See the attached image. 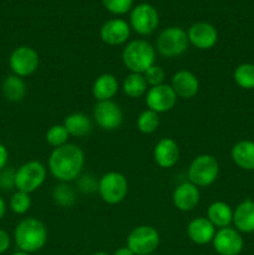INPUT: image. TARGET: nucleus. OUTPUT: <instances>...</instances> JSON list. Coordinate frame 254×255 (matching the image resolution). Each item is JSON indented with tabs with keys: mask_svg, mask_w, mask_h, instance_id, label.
<instances>
[{
	"mask_svg": "<svg viewBox=\"0 0 254 255\" xmlns=\"http://www.w3.org/2000/svg\"><path fill=\"white\" fill-rule=\"evenodd\" d=\"M84 166V151L74 143L57 147L50 153L49 171L51 176L61 183H69L79 178Z\"/></svg>",
	"mask_w": 254,
	"mask_h": 255,
	"instance_id": "f257e3e1",
	"label": "nucleus"
},
{
	"mask_svg": "<svg viewBox=\"0 0 254 255\" xmlns=\"http://www.w3.org/2000/svg\"><path fill=\"white\" fill-rule=\"evenodd\" d=\"M14 241L19 251L35 253L44 248L47 242V228L40 219L25 218L17 223L14 231Z\"/></svg>",
	"mask_w": 254,
	"mask_h": 255,
	"instance_id": "f03ea898",
	"label": "nucleus"
},
{
	"mask_svg": "<svg viewBox=\"0 0 254 255\" xmlns=\"http://www.w3.org/2000/svg\"><path fill=\"white\" fill-rule=\"evenodd\" d=\"M156 47L146 40H132L122 51V62L129 72L143 74L147 69L154 65Z\"/></svg>",
	"mask_w": 254,
	"mask_h": 255,
	"instance_id": "7ed1b4c3",
	"label": "nucleus"
},
{
	"mask_svg": "<svg viewBox=\"0 0 254 255\" xmlns=\"http://www.w3.org/2000/svg\"><path fill=\"white\" fill-rule=\"evenodd\" d=\"M189 46L188 35L182 27L171 26L162 30L156 40V50L161 56L173 59L183 55Z\"/></svg>",
	"mask_w": 254,
	"mask_h": 255,
	"instance_id": "20e7f679",
	"label": "nucleus"
},
{
	"mask_svg": "<svg viewBox=\"0 0 254 255\" xmlns=\"http://www.w3.org/2000/svg\"><path fill=\"white\" fill-rule=\"evenodd\" d=\"M219 174V163L212 154H199L194 157L188 168V179L194 186L209 187L217 181Z\"/></svg>",
	"mask_w": 254,
	"mask_h": 255,
	"instance_id": "39448f33",
	"label": "nucleus"
},
{
	"mask_svg": "<svg viewBox=\"0 0 254 255\" xmlns=\"http://www.w3.org/2000/svg\"><path fill=\"white\" fill-rule=\"evenodd\" d=\"M99 192L102 201L107 204H119L128 193V182L120 172H107L99 179Z\"/></svg>",
	"mask_w": 254,
	"mask_h": 255,
	"instance_id": "423d86ee",
	"label": "nucleus"
},
{
	"mask_svg": "<svg viewBox=\"0 0 254 255\" xmlns=\"http://www.w3.org/2000/svg\"><path fill=\"white\" fill-rule=\"evenodd\" d=\"M46 179V167L39 161H29L20 166L15 172L16 191L32 193L44 184Z\"/></svg>",
	"mask_w": 254,
	"mask_h": 255,
	"instance_id": "0eeeda50",
	"label": "nucleus"
},
{
	"mask_svg": "<svg viewBox=\"0 0 254 255\" xmlns=\"http://www.w3.org/2000/svg\"><path fill=\"white\" fill-rule=\"evenodd\" d=\"M159 233L154 227L138 226L129 232L127 237V247L136 255L153 254L159 246Z\"/></svg>",
	"mask_w": 254,
	"mask_h": 255,
	"instance_id": "6e6552de",
	"label": "nucleus"
},
{
	"mask_svg": "<svg viewBox=\"0 0 254 255\" xmlns=\"http://www.w3.org/2000/svg\"><path fill=\"white\" fill-rule=\"evenodd\" d=\"M159 24L158 11L154 6L147 2H141L132 9L129 15V25L134 32L146 36L151 35Z\"/></svg>",
	"mask_w": 254,
	"mask_h": 255,
	"instance_id": "1a4fd4ad",
	"label": "nucleus"
},
{
	"mask_svg": "<svg viewBox=\"0 0 254 255\" xmlns=\"http://www.w3.org/2000/svg\"><path fill=\"white\" fill-rule=\"evenodd\" d=\"M39 54L30 46H19L9 57V66L12 74L19 77H26L34 74L39 67Z\"/></svg>",
	"mask_w": 254,
	"mask_h": 255,
	"instance_id": "9d476101",
	"label": "nucleus"
},
{
	"mask_svg": "<svg viewBox=\"0 0 254 255\" xmlns=\"http://www.w3.org/2000/svg\"><path fill=\"white\" fill-rule=\"evenodd\" d=\"M94 119L100 128L105 131H115L122 126L124 111L116 102L99 101L94 107Z\"/></svg>",
	"mask_w": 254,
	"mask_h": 255,
	"instance_id": "9b49d317",
	"label": "nucleus"
},
{
	"mask_svg": "<svg viewBox=\"0 0 254 255\" xmlns=\"http://www.w3.org/2000/svg\"><path fill=\"white\" fill-rule=\"evenodd\" d=\"M177 102V95L174 94L171 85L162 84L153 86L146 92V105L148 110L156 114L171 111Z\"/></svg>",
	"mask_w": 254,
	"mask_h": 255,
	"instance_id": "f8f14e48",
	"label": "nucleus"
},
{
	"mask_svg": "<svg viewBox=\"0 0 254 255\" xmlns=\"http://www.w3.org/2000/svg\"><path fill=\"white\" fill-rule=\"evenodd\" d=\"M212 244L219 255H238L243 249L244 242L236 228L227 227L217 231Z\"/></svg>",
	"mask_w": 254,
	"mask_h": 255,
	"instance_id": "ddd939ff",
	"label": "nucleus"
},
{
	"mask_svg": "<svg viewBox=\"0 0 254 255\" xmlns=\"http://www.w3.org/2000/svg\"><path fill=\"white\" fill-rule=\"evenodd\" d=\"M189 44L199 50H209L218 41V31L212 24L207 21H198L189 27Z\"/></svg>",
	"mask_w": 254,
	"mask_h": 255,
	"instance_id": "4468645a",
	"label": "nucleus"
},
{
	"mask_svg": "<svg viewBox=\"0 0 254 255\" xmlns=\"http://www.w3.org/2000/svg\"><path fill=\"white\" fill-rule=\"evenodd\" d=\"M201 201V192L191 182H183L174 188L172 194L173 206L181 212H191L198 206Z\"/></svg>",
	"mask_w": 254,
	"mask_h": 255,
	"instance_id": "2eb2a0df",
	"label": "nucleus"
},
{
	"mask_svg": "<svg viewBox=\"0 0 254 255\" xmlns=\"http://www.w3.org/2000/svg\"><path fill=\"white\" fill-rule=\"evenodd\" d=\"M129 34H131V26L122 19L109 20L102 25L100 30L102 41L111 46H117L127 42Z\"/></svg>",
	"mask_w": 254,
	"mask_h": 255,
	"instance_id": "dca6fc26",
	"label": "nucleus"
},
{
	"mask_svg": "<svg viewBox=\"0 0 254 255\" xmlns=\"http://www.w3.org/2000/svg\"><path fill=\"white\" fill-rule=\"evenodd\" d=\"M171 87L173 89L177 97L188 100L198 94L199 80L189 70H179L172 77Z\"/></svg>",
	"mask_w": 254,
	"mask_h": 255,
	"instance_id": "f3484780",
	"label": "nucleus"
},
{
	"mask_svg": "<svg viewBox=\"0 0 254 255\" xmlns=\"http://www.w3.org/2000/svg\"><path fill=\"white\" fill-rule=\"evenodd\" d=\"M154 162L161 168H172L179 159V147L171 137L159 139L153 149Z\"/></svg>",
	"mask_w": 254,
	"mask_h": 255,
	"instance_id": "a211bd4d",
	"label": "nucleus"
},
{
	"mask_svg": "<svg viewBox=\"0 0 254 255\" xmlns=\"http://www.w3.org/2000/svg\"><path fill=\"white\" fill-rule=\"evenodd\" d=\"M216 233V227L207 219V217H198V218L192 219L187 227L188 238L198 246L212 243Z\"/></svg>",
	"mask_w": 254,
	"mask_h": 255,
	"instance_id": "6ab92c4d",
	"label": "nucleus"
},
{
	"mask_svg": "<svg viewBox=\"0 0 254 255\" xmlns=\"http://www.w3.org/2000/svg\"><path fill=\"white\" fill-rule=\"evenodd\" d=\"M233 224L239 233H254V201L244 199L233 211Z\"/></svg>",
	"mask_w": 254,
	"mask_h": 255,
	"instance_id": "aec40b11",
	"label": "nucleus"
},
{
	"mask_svg": "<svg viewBox=\"0 0 254 255\" xmlns=\"http://www.w3.org/2000/svg\"><path fill=\"white\" fill-rule=\"evenodd\" d=\"M236 166L244 171H254V141L242 139L237 142L231 151Z\"/></svg>",
	"mask_w": 254,
	"mask_h": 255,
	"instance_id": "412c9836",
	"label": "nucleus"
},
{
	"mask_svg": "<svg viewBox=\"0 0 254 255\" xmlns=\"http://www.w3.org/2000/svg\"><path fill=\"white\" fill-rule=\"evenodd\" d=\"M119 80L112 74H102L92 85V95L99 101H109L119 92Z\"/></svg>",
	"mask_w": 254,
	"mask_h": 255,
	"instance_id": "4be33fe9",
	"label": "nucleus"
},
{
	"mask_svg": "<svg viewBox=\"0 0 254 255\" xmlns=\"http://www.w3.org/2000/svg\"><path fill=\"white\" fill-rule=\"evenodd\" d=\"M207 219L216 228H227L233 223V211L226 202L216 201L207 209Z\"/></svg>",
	"mask_w": 254,
	"mask_h": 255,
	"instance_id": "5701e85b",
	"label": "nucleus"
},
{
	"mask_svg": "<svg viewBox=\"0 0 254 255\" xmlns=\"http://www.w3.org/2000/svg\"><path fill=\"white\" fill-rule=\"evenodd\" d=\"M62 125L72 137H85L92 131L91 120L82 112H74V114L67 115Z\"/></svg>",
	"mask_w": 254,
	"mask_h": 255,
	"instance_id": "b1692460",
	"label": "nucleus"
},
{
	"mask_svg": "<svg viewBox=\"0 0 254 255\" xmlns=\"http://www.w3.org/2000/svg\"><path fill=\"white\" fill-rule=\"evenodd\" d=\"M1 91L5 99L10 102H20L26 95V84L22 77L10 75L2 81Z\"/></svg>",
	"mask_w": 254,
	"mask_h": 255,
	"instance_id": "393cba45",
	"label": "nucleus"
},
{
	"mask_svg": "<svg viewBox=\"0 0 254 255\" xmlns=\"http://www.w3.org/2000/svg\"><path fill=\"white\" fill-rule=\"evenodd\" d=\"M147 86L148 85H147L143 75L129 72L122 82V91L126 96L131 97V99H138V97L146 95Z\"/></svg>",
	"mask_w": 254,
	"mask_h": 255,
	"instance_id": "a878e982",
	"label": "nucleus"
},
{
	"mask_svg": "<svg viewBox=\"0 0 254 255\" xmlns=\"http://www.w3.org/2000/svg\"><path fill=\"white\" fill-rule=\"evenodd\" d=\"M233 79L239 87L246 90L254 89V64H241L233 72Z\"/></svg>",
	"mask_w": 254,
	"mask_h": 255,
	"instance_id": "bb28decb",
	"label": "nucleus"
},
{
	"mask_svg": "<svg viewBox=\"0 0 254 255\" xmlns=\"http://www.w3.org/2000/svg\"><path fill=\"white\" fill-rule=\"evenodd\" d=\"M52 199L57 206L69 208L76 202V192L67 183H61L52 189Z\"/></svg>",
	"mask_w": 254,
	"mask_h": 255,
	"instance_id": "cd10ccee",
	"label": "nucleus"
},
{
	"mask_svg": "<svg viewBox=\"0 0 254 255\" xmlns=\"http://www.w3.org/2000/svg\"><path fill=\"white\" fill-rule=\"evenodd\" d=\"M137 128L141 133L151 134L158 128L159 126V116L152 110H144L137 117Z\"/></svg>",
	"mask_w": 254,
	"mask_h": 255,
	"instance_id": "c85d7f7f",
	"label": "nucleus"
},
{
	"mask_svg": "<svg viewBox=\"0 0 254 255\" xmlns=\"http://www.w3.org/2000/svg\"><path fill=\"white\" fill-rule=\"evenodd\" d=\"M69 137L70 134L67 129L65 128L64 125H54V126H51L47 129L46 134H45L46 142L50 146L54 147V148L66 144Z\"/></svg>",
	"mask_w": 254,
	"mask_h": 255,
	"instance_id": "c756f323",
	"label": "nucleus"
},
{
	"mask_svg": "<svg viewBox=\"0 0 254 255\" xmlns=\"http://www.w3.org/2000/svg\"><path fill=\"white\" fill-rule=\"evenodd\" d=\"M31 197L29 193H25V192L16 191L10 198V209L14 212L15 214H21L27 213L30 208H31Z\"/></svg>",
	"mask_w": 254,
	"mask_h": 255,
	"instance_id": "7c9ffc66",
	"label": "nucleus"
},
{
	"mask_svg": "<svg viewBox=\"0 0 254 255\" xmlns=\"http://www.w3.org/2000/svg\"><path fill=\"white\" fill-rule=\"evenodd\" d=\"M142 75H143L147 85H149L151 87L162 85L164 82V77H166L164 70L162 69L159 65H156V64L152 65V66L149 67V69H147Z\"/></svg>",
	"mask_w": 254,
	"mask_h": 255,
	"instance_id": "2f4dec72",
	"label": "nucleus"
},
{
	"mask_svg": "<svg viewBox=\"0 0 254 255\" xmlns=\"http://www.w3.org/2000/svg\"><path fill=\"white\" fill-rule=\"evenodd\" d=\"M104 6L115 15H124L131 10L133 0H102Z\"/></svg>",
	"mask_w": 254,
	"mask_h": 255,
	"instance_id": "473e14b6",
	"label": "nucleus"
},
{
	"mask_svg": "<svg viewBox=\"0 0 254 255\" xmlns=\"http://www.w3.org/2000/svg\"><path fill=\"white\" fill-rule=\"evenodd\" d=\"M15 172L16 171L12 168H6V167L0 171V188L4 191L15 188Z\"/></svg>",
	"mask_w": 254,
	"mask_h": 255,
	"instance_id": "72a5a7b5",
	"label": "nucleus"
},
{
	"mask_svg": "<svg viewBox=\"0 0 254 255\" xmlns=\"http://www.w3.org/2000/svg\"><path fill=\"white\" fill-rule=\"evenodd\" d=\"M79 189L84 193H94L99 189V182L95 181V177L91 174H86L84 177H79Z\"/></svg>",
	"mask_w": 254,
	"mask_h": 255,
	"instance_id": "f704fd0d",
	"label": "nucleus"
},
{
	"mask_svg": "<svg viewBox=\"0 0 254 255\" xmlns=\"http://www.w3.org/2000/svg\"><path fill=\"white\" fill-rule=\"evenodd\" d=\"M10 243H11V239L7 232L0 229V254L5 253L10 248Z\"/></svg>",
	"mask_w": 254,
	"mask_h": 255,
	"instance_id": "c9c22d12",
	"label": "nucleus"
},
{
	"mask_svg": "<svg viewBox=\"0 0 254 255\" xmlns=\"http://www.w3.org/2000/svg\"><path fill=\"white\" fill-rule=\"evenodd\" d=\"M7 159H9V152L4 144L0 143V171H2L6 167Z\"/></svg>",
	"mask_w": 254,
	"mask_h": 255,
	"instance_id": "e433bc0d",
	"label": "nucleus"
},
{
	"mask_svg": "<svg viewBox=\"0 0 254 255\" xmlns=\"http://www.w3.org/2000/svg\"><path fill=\"white\" fill-rule=\"evenodd\" d=\"M114 255H136L133 253V252L131 251V249L128 248V247H121V248L117 249L116 252H115Z\"/></svg>",
	"mask_w": 254,
	"mask_h": 255,
	"instance_id": "4c0bfd02",
	"label": "nucleus"
},
{
	"mask_svg": "<svg viewBox=\"0 0 254 255\" xmlns=\"http://www.w3.org/2000/svg\"><path fill=\"white\" fill-rule=\"evenodd\" d=\"M5 214H6V203H5L4 199L0 197V221L4 218Z\"/></svg>",
	"mask_w": 254,
	"mask_h": 255,
	"instance_id": "58836bf2",
	"label": "nucleus"
},
{
	"mask_svg": "<svg viewBox=\"0 0 254 255\" xmlns=\"http://www.w3.org/2000/svg\"><path fill=\"white\" fill-rule=\"evenodd\" d=\"M11 255H30V254H29V253H26V252L17 251V252H15V253H12Z\"/></svg>",
	"mask_w": 254,
	"mask_h": 255,
	"instance_id": "ea45409f",
	"label": "nucleus"
},
{
	"mask_svg": "<svg viewBox=\"0 0 254 255\" xmlns=\"http://www.w3.org/2000/svg\"><path fill=\"white\" fill-rule=\"evenodd\" d=\"M92 255H110V254L105 253V252H97V253H95V254H92Z\"/></svg>",
	"mask_w": 254,
	"mask_h": 255,
	"instance_id": "a19ab883",
	"label": "nucleus"
},
{
	"mask_svg": "<svg viewBox=\"0 0 254 255\" xmlns=\"http://www.w3.org/2000/svg\"><path fill=\"white\" fill-rule=\"evenodd\" d=\"M147 255H156V254H147Z\"/></svg>",
	"mask_w": 254,
	"mask_h": 255,
	"instance_id": "79ce46f5",
	"label": "nucleus"
},
{
	"mask_svg": "<svg viewBox=\"0 0 254 255\" xmlns=\"http://www.w3.org/2000/svg\"><path fill=\"white\" fill-rule=\"evenodd\" d=\"M253 178H254V171H253Z\"/></svg>",
	"mask_w": 254,
	"mask_h": 255,
	"instance_id": "37998d69",
	"label": "nucleus"
}]
</instances>
